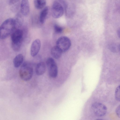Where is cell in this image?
Listing matches in <instances>:
<instances>
[{
    "label": "cell",
    "mask_w": 120,
    "mask_h": 120,
    "mask_svg": "<svg viewBox=\"0 0 120 120\" xmlns=\"http://www.w3.org/2000/svg\"><path fill=\"white\" fill-rule=\"evenodd\" d=\"M16 27V23L15 19L9 18L5 20L0 26V39H3L7 38L11 34Z\"/></svg>",
    "instance_id": "cell-1"
},
{
    "label": "cell",
    "mask_w": 120,
    "mask_h": 120,
    "mask_svg": "<svg viewBox=\"0 0 120 120\" xmlns=\"http://www.w3.org/2000/svg\"><path fill=\"white\" fill-rule=\"evenodd\" d=\"M68 6V4L64 0H55L53 3L52 15L55 18H58L63 15L64 11Z\"/></svg>",
    "instance_id": "cell-2"
},
{
    "label": "cell",
    "mask_w": 120,
    "mask_h": 120,
    "mask_svg": "<svg viewBox=\"0 0 120 120\" xmlns=\"http://www.w3.org/2000/svg\"><path fill=\"white\" fill-rule=\"evenodd\" d=\"M11 35L12 49L15 51H19L22 43L23 31L21 29H15Z\"/></svg>",
    "instance_id": "cell-3"
},
{
    "label": "cell",
    "mask_w": 120,
    "mask_h": 120,
    "mask_svg": "<svg viewBox=\"0 0 120 120\" xmlns=\"http://www.w3.org/2000/svg\"><path fill=\"white\" fill-rule=\"evenodd\" d=\"M33 74L32 67L28 63L25 62L21 66L19 71L20 78L23 80L27 81L30 80Z\"/></svg>",
    "instance_id": "cell-4"
},
{
    "label": "cell",
    "mask_w": 120,
    "mask_h": 120,
    "mask_svg": "<svg viewBox=\"0 0 120 120\" xmlns=\"http://www.w3.org/2000/svg\"><path fill=\"white\" fill-rule=\"evenodd\" d=\"M49 76L52 78L56 77L58 73L57 65L54 59L51 57L47 59L46 62Z\"/></svg>",
    "instance_id": "cell-5"
},
{
    "label": "cell",
    "mask_w": 120,
    "mask_h": 120,
    "mask_svg": "<svg viewBox=\"0 0 120 120\" xmlns=\"http://www.w3.org/2000/svg\"><path fill=\"white\" fill-rule=\"evenodd\" d=\"M56 45V46L62 52H64L69 49L71 45V42L68 38L65 36H62L57 39Z\"/></svg>",
    "instance_id": "cell-6"
},
{
    "label": "cell",
    "mask_w": 120,
    "mask_h": 120,
    "mask_svg": "<svg viewBox=\"0 0 120 120\" xmlns=\"http://www.w3.org/2000/svg\"><path fill=\"white\" fill-rule=\"evenodd\" d=\"M91 108L94 114L97 116L101 117L104 116L107 111V108L103 104L99 102L94 103Z\"/></svg>",
    "instance_id": "cell-7"
},
{
    "label": "cell",
    "mask_w": 120,
    "mask_h": 120,
    "mask_svg": "<svg viewBox=\"0 0 120 120\" xmlns=\"http://www.w3.org/2000/svg\"><path fill=\"white\" fill-rule=\"evenodd\" d=\"M41 45L40 40L38 39L35 40L32 43L30 49V53L32 56L34 57L38 53Z\"/></svg>",
    "instance_id": "cell-8"
},
{
    "label": "cell",
    "mask_w": 120,
    "mask_h": 120,
    "mask_svg": "<svg viewBox=\"0 0 120 120\" xmlns=\"http://www.w3.org/2000/svg\"><path fill=\"white\" fill-rule=\"evenodd\" d=\"M20 10L22 14L26 16L30 12V5L28 0H22L20 5Z\"/></svg>",
    "instance_id": "cell-9"
},
{
    "label": "cell",
    "mask_w": 120,
    "mask_h": 120,
    "mask_svg": "<svg viewBox=\"0 0 120 120\" xmlns=\"http://www.w3.org/2000/svg\"><path fill=\"white\" fill-rule=\"evenodd\" d=\"M46 70V67L44 62H40L37 64L35 68V71L37 75H43L45 72Z\"/></svg>",
    "instance_id": "cell-10"
},
{
    "label": "cell",
    "mask_w": 120,
    "mask_h": 120,
    "mask_svg": "<svg viewBox=\"0 0 120 120\" xmlns=\"http://www.w3.org/2000/svg\"><path fill=\"white\" fill-rule=\"evenodd\" d=\"M62 51L56 46L52 47L51 50V53L52 56L55 58L58 59L61 56Z\"/></svg>",
    "instance_id": "cell-11"
},
{
    "label": "cell",
    "mask_w": 120,
    "mask_h": 120,
    "mask_svg": "<svg viewBox=\"0 0 120 120\" xmlns=\"http://www.w3.org/2000/svg\"><path fill=\"white\" fill-rule=\"evenodd\" d=\"M24 60V57L22 54L17 55L14 58L13 60L14 67L16 68L19 67L22 64Z\"/></svg>",
    "instance_id": "cell-12"
},
{
    "label": "cell",
    "mask_w": 120,
    "mask_h": 120,
    "mask_svg": "<svg viewBox=\"0 0 120 120\" xmlns=\"http://www.w3.org/2000/svg\"><path fill=\"white\" fill-rule=\"evenodd\" d=\"M49 10L48 7H46L41 12L39 20L42 24L45 22Z\"/></svg>",
    "instance_id": "cell-13"
},
{
    "label": "cell",
    "mask_w": 120,
    "mask_h": 120,
    "mask_svg": "<svg viewBox=\"0 0 120 120\" xmlns=\"http://www.w3.org/2000/svg\"><path fill=\"white\" fill-rule=\"evenodd\" d=\"M34 5L35 7L38 9H41L44 7L46 5V0H34Z\"/></svg>",
    "instance_id": "cell-14"
},
{
    "label": "cell",
    "mask_w": 120,
    "mask_h": 120,
    "mask_svg": "<svg viewBox=\"0 0 120 120\" xmlns=\"http://www.w3.org/2000/svg\"><path fill=\"white\" fill-rule=\"evenodd\" d=\"M109 49L112 52H117L119 51V46L116 43H112L109 45Z\"/></svg>",
    "instance_id": "cell-15"
},
{
    "label": "cell",
    "mask_w": 120,
    "mask_h": 120,
    "mask_svg": "<svg viewBox=\"0 0 120 120\" xmlns=\"http://www.w3.org/2000/svg\"><path fill=\"white\" fill-rule=\"evenodd\" d=\"M115 98L117 101H120V85L116 88L115 93Z\"/></svg>",
    "instance_id": "cell-16"
},
{
    "label": "cell",
    "mask_w": 120,
    "mask_h": 120,
    "mask_svg": "<svg viewBox=\"0 0 120 120\" xmlns=\"http://www.w3.org/2000/svg\"><path fill=\"white\" fill-rule=\"evenodd\" d=\"M54 29L55 32L58 34L61 33L63 30L61 27L57 24H55L54 25Z\"/></svg>",
    "instance_id": "cell-17"
},
{
    "label": "cell",
    "mask_w": 120,
    "mask_h": 120,
    "mask_svg": "<svg viewBox=\"0 0 120 120\" xmlns=\"http://www.w3.org/2000/svg\"><path fill=\"white\" fill-rule=\"evenodd\" d=\"M116 113L117 116L120 118V104L116 108Z\"/></svg>",
    "instance_id": "cell-18"
},
{
    "label": "cell",
    "mask_w": 120,
    "mask_h": 120,
    "mask_svg": "<svg viewBox=\"0 0 120 120\" xmlns=\"http://www.w3.org/2000/svg\"><path fill=\"white\" fill-rule=\"evenodd\" d=\"M117 34L119 37L120 38V27L117 30Z\"/></svg>",
    "instance_id": "cell-19"
},
{
    "label": "cell",
    "mask_w": 120,
    "mask_h": 120,
    "mask_svg": "<svg viewBox=\"0 0 120 120\" xmlns=\"http://www.w3.org/2000/svg\"><path fill=\"white\" fill-rule=\"evenodd\" d=\"M119 46V51H120V45Z\"/></svg>",
    "instance_id": "cell-20"
}]
</instances>
